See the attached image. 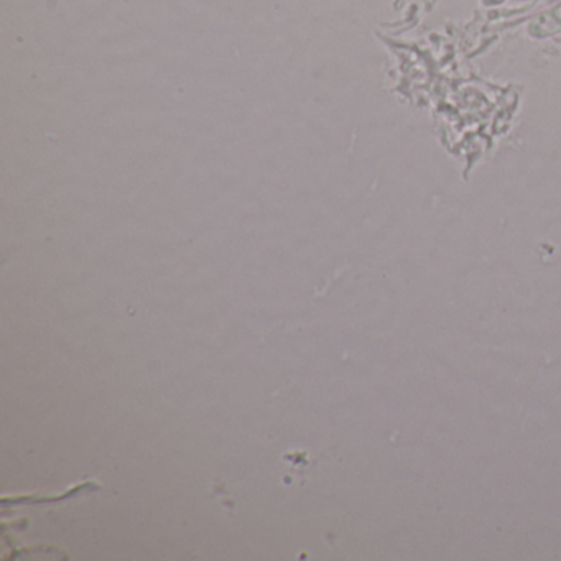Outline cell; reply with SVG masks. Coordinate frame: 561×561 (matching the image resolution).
I'll use <instances>...</instances> for the list:
<instances>
[{"mask_svg": "<svg viewBox=\"0 0 561 561\" xmlns=\"http://www.w3.org/2000/svg\"><path fill=\"white\" fill-rule=\"evenodd\" d=\"M528 37L535 41L557 37L561 34V2L535 15L527 25Z\"/></svg>", "mask_w": 561, "mask_h": 561, "instance_id": "obj_1", "label": "cell"}]
</instances>
